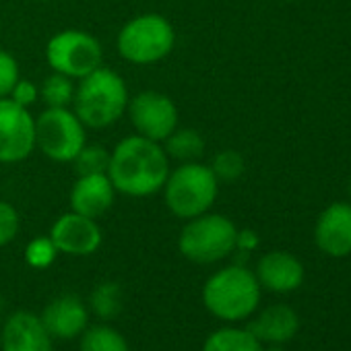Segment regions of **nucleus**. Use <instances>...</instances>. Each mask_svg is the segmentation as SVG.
Here are the masks:
<instances>
[{
    "label": "nucleus",
    "instance_id": "nucleus-1",
    "mask_svg": "<svg viewBox=\"0 0 351 351\" xmlns=\"http://www.w3.org/2000/svg\"><path fill=\"white\" fill-rule=\"evenodd\" d=\"M106 173L118 193L149 197L163 189L169 176V157L157 141L132 134L114 147Z\"/></svg>",
    "mask_w": 351,
    "mask_h": 351
},
{
    "label": "nucleus",
    "instance_id": "nucleus-2",
    "mask_svg": "<svg viewBox=\"0 0 351 351\" xmlns=\"http://www.w3.org/2000/svg\"><path fill=\"white\" fill-rule=\"evenodd\" d=\"M75 114L89 128H106L114 124L128 106V89L124 79L112 69H95L81 79L73 95Z\"/></svg>",
    "mask_w": 351,
    "mask_h": 351
},
{
    "label": "nucleus",
    "instance_id": "nucleus-3",
    "mask_svg": "<svg viewBox=\"0 0 351 351\" xmlns=\"http://www.w3.org/2000/svg\"><path fill=\"white\" fill-rule=\"evenodd\" d=\"M219 193V180L211 165L186 161L169 171L163 184L167 209L180 219H193L207 213Z\"/></svg>",
    "mask_w": 351,
    "mask_h": 351
},
{
    "label": "nucleus",
    "instance_id": "nucleus-4",
    "mask_svg": "<svg viewBox=\"0 0 351 351\" xmlns=\"http://www.w3.org/2000/svg\"><path fill=\"white\" fill-rule=\"evenodd\" d=\"M205 308L221 320H242L261 302V283L246 267L232 265L211 275L203 287Z\"/></svg>",
    "mask_w": 351,
    "mask_h": 351
},
{
    "label": "nucleus",
    "instance_id": "nucleus-5",
    "mask_svg": "<svg viewBox=\"0 0 351 351\" xmlns=\"http://www.w3.org/2000/svg\"><path fill=\"white\" fill-rule=\"evenodd\" d=\"M238 228L226 215L203 213L189 219L178 238L180 252L199 265H211L236 250Z\"/></svg>",
    "mask_w": 351,
    "mask_h": 351
},
{
    "label": "nucleus",
    "instance_id": "nucleus-6",
    "mask_svg": "<svg viewBox=\"0 0 351 351\" xmlns=\"http://www.w3.org/2000/svg\"><path fill=\"white\" fill-rule=\"evenodd\" d=\"M176 44L171 23L157 13L130 19L118 34L116 46L124 60L132 64H153L163 60Z\"/></svg>",
    "mask_w": 351,
    "mask_h": 351
},
{
    "label": "nucleus",
    "instance_id": "nucleus-7",
    "mask_svg": "<svg viewBox=\"0 0 351 351\" xmlns=\"http://www.w3.org/2000/svg\"><path fill=\"white\" fill-rule=\"evenodd\" d=\"M85 145V124L69 108H48L36 120V147L52 161H73Z\"/></svg>",
    "mask_w": 351,
    "mask_h": 351
},
{
    "label": "nucleus",
    "instance_id": "nucleus-8",
    "mask_svg": "<svg viewBox=\"0 0 351 351\" xmlns=\"http://www.w3.org/2000/svg\"><path fill=\"white\" fill-rule=\"evenodd\" d=\"M46 60L54 73L71 79H83L101 66L104 50L95 36L81 29L56 34L46 46Z\"/></svg>",
    "mask_w": 351,
    "mask_h": 351
},
{
    "label": "nucleus",
    "instance_id": "nucleus-9",
    "mask_svg": "<svg viewBox=\"0 0 351 351\" xmlns=\"http://www.w3.org/2000/svg\"><path fill=\"white\" fill-rule=\"evenodd\" d=\"M36 149V118L11 97H0V163L27 159Z\"/></svg>",
    "mask_w": 351,
    "mask_h": 351
},
{
    "label": "nucleus",
    "instance_id": "nucleus-10",
    "mask_svg": "<svg viewBox=\"0 0 351 351\" xmlns=\"http://www.w3.org/2000/svg\"><path fill=\"white\" fill-rule=\"evenodd\" d=\"M126 110L134 130L151 141L161 143L178 128V108L165 93L141 91L128 99Z\"/></svg>",
    "mask_w": 351,
    "mask_h": 351
},
{
    "label": "nucleus",
    "instance_id": "nucleus-11",
    "mask_svg": "<svg viewBox=\"0 0 351 351\" xmlns=\"http://www.w3.org/2000/svg\"><path fill=\"white\" fill-rule=\"evenodd\" d=\"M50 238L58 248V252L71 256H89L101 246L104 236L95 219L71 211L54 221L50 230Z\"/></svg>",
    "mask_w": 351,
    "mask_h": 351
},
{
    "label": "nucleus",
    "instance_id": "nucleus-12",
    "mask_svg": "<svg viewBox=\"0 0 351 351\" xmlns=\"http://www.w3.org/2000/svg\"><path fill=\"white\" fill-rule=\"evenodd\" d=\"M316 246L335 258L351 254V205L332 203L328 205L316 221L314 228Z\"/></svg>",
    "mask_w": 351,
    "mask_h": 351
},
{
    "label": "nucleus",
    "instance_id": "nucleus-13",
    "mask_svg": "<svg viewBox=\"0 0 351 351\" xmlns=\"http://www.w3.org/2000/svg\"><path fill=\"white\" fill-rule=\"evenodd\" d=\"M116 189L110 182L108 173H87L79 176L71 191V207L75 213L97 219L114 205Z\"/></svg>",
    "mask_w": 351,
    "mask_h": 351
},
{
    "label": "nucleus",
    "instance_id": "nucleus-14",
    "mask_svg": "<svg viewBox=\"0 0 351 351\" xmlns=\"http://www.w3.org/2000/svg\"><path fill=\"white\" fill-rule=\"evenodd\" d=\"M3 351H52V335L40 316L15 312L3 328Z\"/></svg>",
    "mask_w": 351,
    "mask_h": 351
},
{
    "label": "nucleus",
    "instance_id": "nucleus-15",
    "mask_svg": "<svg viewBox=\"0 0 351 351\" xmlns=\"http://www.w3.org/2000/svg\"><path fill=\"white\" fill-rule=\"evenodd\" d=\"M256 279L263 287H267L271 291L287 293V291H293L302 285L304 267L293 254L283 252V250H275V252L265 254L258 261Z\"/></svg>",
    "mask_w": 351,
    "mask_h": 351
},
{
    "label": "nucleus",
    "instance_id": "nucleus-16",
    "mask_svg": "<svg viewBox=\"0 0 351 351\" xmlns=\"http://www.w3.org/2000/svg\"><path fill=\"white\" fill-rule=\"evenodd\" d=\"M40 318L52 337L73 339L87 328L89 312L77 295H60L46 306Z\"/></svg>",
    "mask_w": 351,
    "mask_h": 351
},
{
    "label": "nucleus",
    "instance_id": "nucleus-17",
    "mask_svg": "<svg viewBox=\"0 0 351 351\" xmlns=\"http://www.w3.org/2000/svg\"><path fill=\"white\" fill-rule=\"evenodd\" d=\"M298 328H300V318L285 304L269 306L258 314L256 320L248 324V330L261 343H271V345H281L289 341L298 332Z\"/></svg>",
    "mask_w": 351,
    "mask_h": 351
},
{
    "label": "nucleus",
    "instance_id": "nucleus-18",
    "mask_svg": "<svg viewBox=\"0 0 351 351\" xmlns=\"http://www.w3.org/2000/svg\"><path fill=\"white\" fill-rule=\"evenodd\" d=\"M203 351H265V349L263 343L248 328L226 326L207 337Z\"/></svg>",
    "mask_w": 351,
    "mask_h": 351
},
{
    "label": "nucleus",
    "instance_id": "nucleus-19",
    "mask_svg": "<svg viewBox=\"0 0 351 351\" xmlns=\"http://www.w3.org/2000/svg\"><path fill=\"white\" fill-rule=\"evenodd\" d=\"M165 153L167 157L180 159L182 163L186 161H197L203 151H205V141L201 132L195 128H176L167 138H165Z\"/></svg>",
    "mask_w": 351,
    "mask_h": 351
},
{
    "label": "nucleus",
    "instance_id": "nucleus-20",
    "mask_svg": "<svg viewBox=\"0 0 351 351\" xmlns=\"http://www.w3.org/2000/svg\"><path fill=\"white\" fill-rule=\"evenodd\" d=\"M79 351H130L126 339L112 326L99 324L81 332Z\"/></svg>",
    "mask_w": 351,
    "mask_h": 351
},
{
    "label": "nucleus",
    "instance_id": "nucleus-21",
    "mask_svg": "<svg viewBox=\"0 0 351 351\" xmlns=\"http://www.w3.org/2000/svg\"><path fill=\"white\" fill-rule=\"evenodd\" d=\"M40 95L48 108H69V104L73 101V95H75L73 79L66 75L54 73L42 83Z\"/></svg>",
    "mask_w": 351,
    "mask_h": 351
},
{
    "label": "nucleus",
    "instance_id": "nucleus-22",
    "mask_svg": "<svg viewBox=\"0 0 351 351\" xmlns=\"http://www.w3.org/2000/svg\"><path fill=\"white\" fill-rule=\"evenodd\" d=\"M73 161H75V169L79 176L106 173L108 163H110V153L99 145H85Z\"/></svg>",
    "mask_w": 351,
    "mask_h": 351
},
{
    "label": "nucleus",
    "instance_id": "nucleus-23",
    "mask_svg": "<svg viewBox=\"0 0 351 351\" xmlns=\"http://www.w3.org/2000/svg\"><path fill=\"white\" fill-rule=\"evenodd\" d=\"M211 169L217 176V180L234 182L244 173V157L234 149H226V151L215 155V159L211 163Z\"/></svg>",
    "mask_w": 351,
    "mask_h": 351
},
{
    "label": "nucleus",
    "instance_id": "nucleus-24",
    "mask_svg": "<svg viewBox=\"0 0 351 351\" xmlns=\"http://www.w3.org/2000/svg\"><path fill=\"white\" fill-rule=\"evenodd\" d=\"M58 248L54 246L52 238H36L25 248V261L34 269H48L56 261Z\"/></svg>",
    "mask_w": 351,
    "mask_h": 351
},
{
    "label": "nucleus",
    "instance_id": "nucleus-25",
    "mask_svg": "<svg viewBox=\"0 0 351 351\" xmlns=\"http://www.w3.org/2000/svg\"><path fill=\"white\" fill-rule=\"evenodd\" d=\"M93 310L104 316V318H112L120 312V287L116 283H104L93 291L91 298Z\"/></svg>",
    "mask_w": 351,
    "mask_h": 351
},
{
    "label": "nucleus",
    "instance_id": "nucleus-26",
    "mask_svg": "<svg viewBox=\"0 0 351 351\" xmlns=\"http://www.w3.org/2000/svg\"><path fill=\"white\" fill-rule=\"evenodd\" d=\"M19 79L17 58L7 50H0V97H9Z\"/></svg>",
    "mask_w": 351,
    "mask_h": 351
},
{
    "label": "nucleus",
    "instance_id": "nucleus-27",
    "mask_svg": "<svg viewBox=\"0 0 351 351\" xmlns=\"http://www.w3.org/2000/svg\"><path fill=\"white\" fill-rule=\"evenodd\" d=\"M21 228V219L19 213L13 205L0 201V246L11 244Z\"/></svg>",
    "mask_w": 351,
    "mask_h": 351
},
{
    "label": "nucleus",
    "instance_id": "nucleus-28",
    "mask_svg": "<svg viewBox=\"0 0 351 351\" xmlns=\"http://www.w3.org/2000/svg\"><path fill=\"white\" fill-rule=\"evenodd\" d=\"M38 87L32 83V81H27V79H19L17 81V85L13 87V91H11V99L13 101H17L19 106H23V108H29L34 101H36V97H38Z\"/></svg>",
    "mask_w": 351,
    "mask_h": 351
},
{
    "label": "nucleus",
    "instance_id": "nucleus-29",
    "mask_svg": "<svg viewBox=\"0 0 351 351\" xmlns=\"http://www.w3.org/2000/svg\"><path fill=\"white\" fill-rule=\"evenodd\" d=\"M258 246V238L254 232L250 230H244V232H238V240H236V248H242V250H254Z\"/></svg>",
    "mask_w": 351,
    "mask_h": 351
},
{
    "label": "nucleus",
    "instance_id": "nucleus-30",
    "mask_svg": "<svg viewBox=\"0 0 351 351\" xmlns=\"http://www.w3.org/2000/svg\"><path fill=\"white\" fill-rule=\"evenodd\" d=\"M269 351H281V349H269Z\"/></svg>",
    "mask_w": 351,
    "mask_h": 351
},
{
    "label": "nucleus",
    "instance_id": "nucleus-31",
    "mask_svg": "<svg viewBox=\"0 0 351 351\" xmlns=\"http://www.w3.org/2000/svg\"><path fill=\"white\" fill-rule=\"evenodd\" d=\"M349 195H351V184H349Z\"/></svg>",
    "mask_w": 351,
    "mask_h": 351
}]
</instances>
